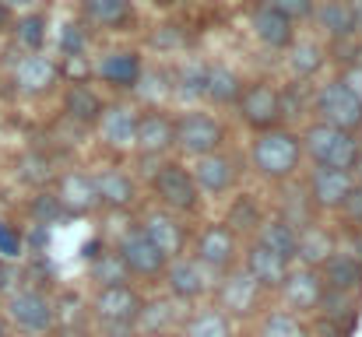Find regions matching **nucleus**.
I'll list each match as a JSON object with an SVG mask.
<instances>
[{"instance_id": "423d86ee", "label": "nucleus", "mask_w": 362, "mask_h": 337, "mask_svg": "<svg viewBox=\"0 0 362 337\" xmlns=\"http://www.w3.org/2000/svg\"><path fill=\"white\" fill-rule=\"evenodd\" d=\"M151 187H155L158 201L165 204V211H194L197 201H201V194L194 187V176L183 165H176V162H165L151 176Z\"/></svg>"}, {"instance_id": "a18cd8bd", "label": "nucleus", "mask_w": 362, "mask_h": 337, "mask_svg": "<svg viewBox=\"0 0 362 337\" xmlns=\"http://www.w3.org/2000/svg\"><path fill=\"white\" fill-rule=\"evenodd\" d=\"M341 215H345V222L349 225H359L362 228V183H356V187H352V194L345 197Z\"/></svg>"}, {"instance_id": "ea45409f", "label": "nucleus", "mask_w": 362, "mask_h": 337, "mask_svg": "<svg viewBox=\"0 0 362 337\" xmlns=\"http://www.w3.org/2000/svg\"><path fill=\"white\" fill-rule=\"evenodd\" d=\"M134 88H137V95L144 99V102H158V99H165L169 95V74H162V71H151V74H137V81H134Z\"/></svg>"}, {"instance_id": "8fccbe9b", "label": "nucleus", "mask_w": 362, "mask_h": 337, "mask_svg": "<svg viewBox=\"0 0 362 337\" xmlns=\"http://www.w3.org/2000/svg\"><path fill=\"white\" fill-rule=\"evenodd\" d=\"M7 25H11V7H7V4L0 0V32H4Z\"/></svg>"}, {"instance_id": "39448f33", "label": "nucleus", "mask_w": 362, "mask_h": 337, "mask_svg": "<svg viewBox=\"0 0 362 337\" xmlns=\"http://www.w3.org/2000/svg\"><path fill=\"white\" fill-rule=\"evenodd\" d=\"M7 320L18 331H25V334H46L53 327V320H57V309H53V302L42 292L21 288V292H14L7 299Z\"/></svg>"}, {"instance_id": "79ce46f5", "label": "nucleus", "mask_w": 362, "mask_h": 337, "mask_svg": "<svg viewBox=\"0 0 362 337\" xmlns=\"http://www.w3.org/2000/svg\"><path fill=\"white\" fill-rule=\"evenodd\" d=\"M18 176H21L25 183H46V179H49V158H42V155H25V158L18 162Z\"/></svg>"}, {"instance_id": "b1692460", "label": "nucleus", "mask_w": 362, "mask_h": 337, "mask_svg": "<svg viewBox=\"0 0 362 337\" xmlns=\"http://www.w3.org/2000/svg\"><path fill=\"white\" fill-rule=\"evenodd\" d=\"M253 32H257V39H260L264 46H271V49L292 46V35H296L292 18H285V14H278V11H271V7H257V11H253Z\"/></svg>"}, {"instance_id": "9b49d317", "label": "nucleus", "mask_w": 362, "mask_h": 337, "mask_svg": "<svg viewBox=\"0 0 362 337\" xmlns=\"http://www.w3.org/2000/svg\"><path fill=\"white\" fill-rule=\"evenodd\" d=\"M356 176L349 169H331V165H317L310 176V201L317 211H341L345 197L352 194Z\"/></svg>"}, {"instance_id": "7ed1b4c3", "label": "nucleus", "mask_w": 362, "mask_h": 337, "mask_svg": "<svg viewBox=\"0 0 362 337\" xmlns=\"http://www.w3.org/2000/svg\"><path fill=\"white\" fill-rule=\"evenodd\" d=\"M222 141H226V130H222V123H218L215 116H208V112H187V116H180V119L173 123V144H176L183 155H194V158L211 155V151L222 148Z\"/></svg>"}, {"instance_id": "58836bf2", "label": "nucleus", "mask_w": 362, "mask_h": 337, "mask_svg": "<svg viewBox=\"0 0 362 337\" xmlns=\"http://www.w3.org/2000/svg\"><path fill=\"white\" fill-rule=\"evenodd\" d=\"M14 32H18V42H21L25 49L35 53V49L46 42V18H42V14H25V18L18 21Z\"/></svg>"}, {"instance_id": "412c9836", "label": "nucleus", "mask_w": 362, "mask_h": 337, "mask_svg": "<svg viewBox=\"0 0 362 337\" xmlns=\"http://www.w3.org/2000/svg\"><path fill=\"white\" fill-rule=\"evenodd\" d=\"M246 274H250L260 288H278V285L285 281V274H288V260L253 239L250 249H246Z\"/></svg>"}, {"instance_id": "7c9ffc66", "label": "nucleus", "mask_w": 362, "mask_h": 337, "mask_svg": "<svg viewBox=\"0 0 362 337\" xmlns=\"http://www.w3.org/2000/svg\"><path fill=\"white\" fill-rule=\"evenodd\" d=\"M183 337H233V324L222 309H197L187 327H183Z\"/></svg>"}, {"instance_id": "49530a36", "label": "nucleus", "mask_w": 362, "mask_h": 337, "mask_svg": "<svg viewBox=\"0 0 362 337\" xmlns=\"http://www.w3.org/2000/svg\"><path fill=\"white\" fill-rule=\"evenodd\" d=\"M0 253L4 256H21V235L7 222H0Z\"/></svg>"}, {"instance_id": "864d4df0", "label": "nucleus", "mask_w": 362, "mask_h": 337, "mask_svg": "<svg viewBox=\"0 0 362 337\" xmlns=\"http://www.w3.org/2000/svg\"><path fill=\"white\" fill-rule=\"evenodd\" d=\"M7 7H25V4H32V0H4Z\"/></svg>"}, {"instance_id": "37998d69", "label": "nucleus", "mask_w": 362, "mask_h": 337, "mask_svg": "<svg viewBox=\"0 0 362 337\" xmlns=\"http://www.w3.org/2000/svg\"><path fill=\"white\" fill-rule=\"evenodd\" d=\"M85 32H81V25H64L60 28V49H64V57H81L85 53Z\"/></svg>"}, {"instance_id": "f704fd0d", "label": "nucleus", "mask_w": 362, "mask_h": 337, "mask_svg": "<svg viewBox=\"0 0 362 337\" xmlns=\"http://www.w3.org/2000/svg\"><path fill=\"white\" fill-rule=\"evenodd\" d=\"M144 334H165L173 324H176V309H173V302H141V313H137V320H134Z\"/></svg>"}, {"instance_id": "2eb2a0df", "label": "nucleus", "mask_w": 362, "mask_h": 337, "mask_svg": "<svg viewBox=\"0 0 362 337\" xmlns=\"http://www.w3.org/2000/svg\"><path fill=\"white\" fill-rule=\"evenodd\" d=\"M57 201L64 208V215H74V218H85L99 208V197H95V179L88 172H64L60 183H57Z\"/></svg>"}, {"instance_id": "6ab92c4d", "label": "nucleus", "mask_w": 362, "mask_h": 337, "mask_svg": "<svg viewBox=\"0 0 362 337\" xmlns=\"http://www.w3.org/2000/svg\"><path fill=\"white\" fill-rule=\"evenodd\" d=\"M141 232L148 235V242H151L165 260H173V256L183 253V225L176 222L169 211H148L144 222H141Z\"/></svg>"}, {"instance_id": "a878e982", "label": "nucleus", "mask_w": 362, "mask_h": 337, "mask_svg": "<svg viewBox=\"0 0 362 337\" xmlns=\"http://www.w3.org/2000/svg\"><path fill=\"white\" fill-rule=\"evenodd\" d=\"M243 81L240 74L226 64H211L208 74H204V99H211L215 106H233L240 99Z\"/></svg>"}, {"instance_id": "09e8293b", "label": "nucleus", "mask_w": 362, "mask_h": 337, "mask_svg": "<svg viewBox=\"0 0 362 337\" xmlns=\"http://www.w3.org/2000/svg\"><path fill=\"white\" fill-rule=\"evenodd\" d=\"M349 11H352V21H356V32L362 28V0H345Z\"/></svg>"}, {"instance_id": "dca6fc26", "label": "nucleus", "mask_w": 362, "mask_h": 337, "mask_svg": "<svg viewBox=\"0 0 362 337\" xmlns=\"http://www.w3.org/2000/svg\"><path fill=\"white\" fill-rule=\"evenodd\" d=\"M57 78H60V67L42 53H28L14 67V88L21 95H46L57 85Z\"/></svg>"}, {"instance_id": "5fc2aeb1", "label": "nucleus", "mask_w": 362, "mask_h": 337, "mask_svg": "<svg viewBox=\"0 0 362 337\" xmlns=\"http://www.w3.org/2000/svg\"><path fill=\"white\" fill-rule=\"evenodd\" d=\"M0 337H7V331H4V320H0Z\"/></svg>"}, {"instance_id": "bb28decb", "label": "nucleus", "mask_w": 362, "mask_h": 337, "mask_svg": "<svg viewBox=\"0 0 362 337\" xmlns=\"http://www.w3.org/2000/svg\"><path fill=\"white\" fill-rule=\"evenodd\" d=\"M257 242H264L267 249H274L278 256H285L288 264L296 260V242H299V228L285 222V218H264L257 228Z\"/></svg>"}, {"instance_id": "6e6552de", "label": "nucleus", "mask_w": 362, "mask_h": 337, "mask_svg": "<svg viewBox=\"0 0 362 337\" xmlns=\"http://www.w3.org/2000/svg\"><path fill=\"white\" fill-rule=\"evenodd\" d=\"M236 253H240V246H236V232L226 228V225H208V228L197 235V246H194V260H197L201 267H208L211 274H226V271H233Z\"/></svg>"}, {"instance_id": "9d476101", "label": "nucleus", "mask_w": 362, "mask_h": 337, "mask_svg": "<svg viewBox=\"0 0 362 337\" xmlns=\"http://www.w3.org/2000/svg\"><path fill=\"white\" fill-rule=\"evenodd\" d=\"M162 274H165V285H169L173 299H180V302H197L211 288V271L201 267L197 260H187V256H173Z\"/></svg>"}, {"instance_id": "6e6d98bb", "label": "nucleus", "mask_w": 362, "mask_h": 337, "mask_svg": "<svg viewBox=\"0 0 362 337\" xmlns=\"http://www.w3.org/2000/svg\"><path fill=\"white\" fill-rule=\"evenodd\" d=\"M155 4H173V0H155Z\"/></svg>"}, {"instance_id": "1a4fd4ad", "label": "nucleus", "mask_w": 362, "mask_h": 337, "mask_svg": "<svg viewBox=\"0 0 362 337\" xmlns=\"http://www.w3.org/2000/svg\"><path fill=\"white\" fill-rule=\"evenodd\" d=\"M117 256L127 264V271L137 274V278H158V274L165 271V264H169V260L148 242V235H144L141 228H123L120 239H117Z\"/></svg>"}, {"instance_id": "4be33fe9", "label": "nucleus", "mask_w": 362, "mask_h": 337, "mask_svg": "<svg viewBox=\"0 0 362 337\" xmlns=\"http://www.w3.org/2000/svg\"><path fill=\"white\" fill-rule=\"evenodd\" d=\"M134 148H141V155H148V158L165 155V151L173 148V119H169L165 112H158V110L155 112H141Z\"/></svg>"}, {"instance_id": "5701e85b", "label": "nucleus", "mask_w": 362, "mask_h": 337, "mask_svg": "<svg viewBox=\"0 0 362 337\" xmlns=\"http://www.w3.org/2000/svg\"><path fill=\"white\" fill-rule=\"evenodd\" d=\"M92 179H95V197H99L103 208L123 211V208H130L134 197H137V187H134V179H130L123 169H103V172L92 176Z\"/></svg>"}, {"instance_id": "f3484780", "label": "nucleus", "mask_w": 362, "mask_h": 337, "mask_svg": "<svg viewBox=\"0 0 362 337\" xmlns=\"http://www.w3.org/2000/svg\"><path fill=\"white\" fill-rule=\"evenodd\" d=\"M190 176H194L197 194H208V197H218V194L233 190V183H236L233 158H226V155H218V151L201 155V158H197V165L190 169Z\"/></svg>"}, {"instance_id": "a211bd4d", "label": "nucleus", "mask_w": 362, "mask_h": 337, "mask_svg": "<svg viewBox=\"0 0 362 337\" xmlns=\"http://www.w3.org/2000/svg\"><path fill=\"white\" fill-rule=\"evenodd\" d=\"M278 288L285 292V302L292 309H299V313L317 309L320 306V295H324V281H320V271L317 267H299V271L288 267V274H285V281Z\"/></svg>"}, {"instance_id": "cd10ccee", "label": "nucleus", "mask_w": 362, "mask_h": 337, "mask_svg": "<svg viewBox=\"0 0 362 337\" xmlns=\"http://www.w3.org/2000/svg\"><path fill=\"white\" fill-rule=\"evenodd\" d=\"M334 253V246H331V235L320 228V225H306V228H299V242H296V256L303 260V267H320L327 256Z\"/></svg>"}, {"instance_id": "c03bdc74", "label": "nucleus", "mask_w": 362, "mask_h": 337, "mask_svg": "<svg viewBox=\"0 0 362 337\" xmlns=\"http://www.w3.org/2000/svg\"><path fill=\"white\" fill-rule=\"evenodd\" d=\"M264 7H271L285 18H310L313 14V0H264Z\"/></svg>"}, {"instance_id": "0eeeda50", "label": "nucleus", "mask_w": 362, "mask_h": 337, "mask_svg": "<svg viewBox=\"0 0 362 337\" xmlns=\"http://www.w3.org/2000/svg\"><path fill=\"white\" fill-rule=\"evenodd\" d=\"M99 324L123 331V327H134L137 313H141V295L130 288V285H106L95 292V302H92Z\"/></svg>"}, {"instance_id": "c85d7f7f", "label": "nucleus", "mask_w": 362, "mask_h": 337, "mask_svg": "<svg viewBox=\"0 0 362 337\" xmlns=\"http://www.w3.org/2000/svg\"><path fill=\"white\" fill-rule=\"evenodd\" d=\"M64 110H67L71 119H78V123H95L99 112H103V99H99L85 81H74V85L67 88V95H64Z\"/></svg>"}, {"instance_id": "20e7f679", "label": "nucleus", "mask_w": 362, "mask_h": 337, "mask_svg": "<svg viewBox=\"0 0 362 337\" xmlns=\"http://www.w3.org/2000/svg\"><path fill=\"white\" fill-rule=\"evenodd\" d=\"M313 112L320 116V123L341 126V130H362V102L345 88V81H327L317 88L313 95Z\"/></svg>"}, {"instance_id": "f257e3e1", "label": "nucleus", "mask_w": 362, "mask_h": 337, "mask_svg": "<svg viewBox=\"0 0 362 337\" xmlns=\"http://www.w3.org/2000/svg\"><path fill=\"white\" fill-rule=\"evenodd\" d=\"M299 155H303L299 137L288 134V130H278V126L260 130L257 141H253V151H250L253 169H257L264 179H271V183L292 179L296 169H299Z\"/></svg>"}, {"instance_id": "2f4dec72", "label": "nucleus", "mask_w": 362, "mask_h": 337, "mask_svg": "<svg viewBox=\"0 0 362 337\" xmlns=\"http://www.w3.org/2000/svg\"><path fill=\"white\" fill-rule=\"evenodd\" d=\"M88 274H92V281H95L99 288H106V285H127V281H130V271H127V264L117 256V249L92 256V260H88Z\"/></svg>"}, {"instance_id": "c9c22d12", "label": "nucleus", "mask_w": 362, "mask_h": 337, "mask_svg": "<svg viewBox=\"0 0 362 337\" xmlns=\"http://www.w3.org/2000/svg\"><path fill=\"white\" fill-rule=\"evenodd\" d=\"M260 222H264L260 204H257L253 197H236L222 225H226V228H233V232L240 235V232H257V228H260Z\"/></svg>"}, {"instance_id": "aec40b11", "label": "nucleus", "mask_w": 362, "mask_h": 337, "mask_svg": "<svg viewBox=\"0 0 362 337\" xmlns=\"http://www.w3.org/2000/svg\"><path fill=\"white\" fill-rule=\"evenodd\" d=\"M317 271H320L324 288H331V292H349V295H356V288H362V260L352 256V253H338V249H334Z\"/></svg>"}, {"instance_id": "a19ab883", "label": "nucleus", "mask_w": 362, "mask_h": 337, "mask_svg": "<svg viewBox=\"0 0 362 337\" xmlns=\"http://www.w3.org/2000/svg\"><path fill=\"white\" fill-rule=\"evenodd\" d=\"M28 211H32V218L35 225H57L64 218V208H60V201H57V194H39V197H32V204H28Z\"/></svg>"}, {"instance_id": "c756f323", "label": "nucleus", "mask_w": 362, "mask_h": 337, "mask_svg": "<svg viewBox=\"0 0 362 337\" xmlns=\"http://www.w3.org/2000/svg\"><path fill=\"white\" fill-rule=\"evenodd\" d=\"M313 14H317V21L324 25V32L334 35V39H345V35L356 32V21H352V11H349L345 0H324L320 7L313 4Z\"/></svg>"}, {"instance_id": "e433bc0d", "label": "nucleus", "mask_w": 362, "mask_h": 337, "mask_svg": "<svg viewBox=\"0 0 362 337\" xmlns=\"http://www.w3.org/2000/svg\"><path fill=\"white\" fill-rule=\"evenodd\" d=\"M288 67H292V74L303 81V78H313L320 67H324V49L320 46H313V42H299L296 49H292V57H288Z\"/></svg>"}, {"instance_id": "f03ea898", "label": "nucleus", "mask_w": 362, "mask_h": 337, "mask_svg": "<svg viewBox=\"0 0 362 337\" xmlns=\"http://www.w3.org/2000/svg\"><path fill=\"white\" fill-rule=\"evenodd\" d=\"M313 165H331V169H349L356 165V158L362 155V141L352 130H341V126H331V123H313L299 144Z\"/></svg>"}, {"instance_id": "473e14b6", "label": "nucleus", "mask_w": 362, "mask_h": 337, "mask_svg": "<svg viewBox=\"0 0 362 337\" xmlns=\"http://www.w3.org/2000/svg\"><path fill=\"white\" fill-rule=\"evenodd\" d=\"M204 74H208V64H201V60H187V64L180 67L176 81H173V92H176L183 102H197V99H204Z\"/></svg>"}, {"instance_id": "4468645a", "label": "nucleus", "mask_w": 362, "mask_h": 337, "mask_svg": "<svg viewBox=\"0 0 362 337\" xmlns=\"http://www.w3.org/2000/svg\"><path fill=\"white\" fill-rule=\"evenodd\" d=\"M137 119L141 112L127 102H113V106H103L99 112V130H103V141L117 151H130L134 141H137Z\"/></svg>"}, {"instance_id": "ddd939ff", "label": "nucleus", "mask_w": 362, "mask_h": 337, "mask_svg": "<svg viewBox=\"0 0 362 337\" xmlns=\"http://www.w3.org/2000/svg\"><path fill=\"white\" fill-rule=\"evenodd\" d=\"M260 292H264V288H260L246 271H233V274H226V281L218 285V309H222L226 317H246V313L257 309Z\"/></svg>"}, {"instance_id": "393cba45", "label": "nucleus", "mask_w": 362, "mask_h": 337, "mask_svg": "<svg viewBox=\"0 0 362 337\" xmlns=\"http://www.w3.org/2000/svg\"><path fill=\"white\" fill-rule=\"evenodd\" d=\"M95 74L113 85V88H134L137 74H141V57L130 53V49H120V53H106L99 64H95Z\"/></svg>"}, {"instance_id": "f8f14e48", "label": "nucleus", "mask_w": 362, "mask_h": 337, "mask_svg": "<svg viewBox=\"0 0 362 337\" xmlns=\"http://www.w3.org/2000/svg\"><path fill=\"white\" fill-rule=\"evenodd\" d=\"M240 116L257 126V130H271L278 119H281V110H278V88H271L267 81H257L250 88L240 92Z\"/></svg>"}, {"instance_id": "72a5a7b5", "label": "nucleus", "mask_w": 362, "mask_h": 337, "mask_svg": "<svg viewBox=\"0 0 362 337\" xmlns=\"http://www.w3.org/2000/svg\"><path fill=\"white\" fill-rule=\"evenodd\" d=\"M85 11L95 25H106V28H120L134 18L130 0H85Z\"/></svg>"}, {"instance_id": "3c124183", "label": "nucleus", "mask_w": 362, "mask_h": 337, "mask_svg": "<svg viewBox=\"0 0 362 337\" xmlns=\"http://www.w3.org/2000/svg\"><path fill=\"white\" fill-rule=\"evenodd\" d=\"M352 176H356V183H362V155L356 158V165H352Z\"/></svg>"}, {"instance_id": "4c0bfd02", "label": "nucleus", "mask_w": 362, "mask_h": 337, "mask_svg": "<svg viewBox=\"0 0 362 337\" xmlns=\"http://www.w3.org/2000/svg\"><path fill=\"white\" fill-rule=\"evenodd\" d=\"M260 337H310L306 324L292 313H271L260 327Z\"/></svg>"}, {"instance_id": "603ef678", "label": "nucleus", "mask_w": 362, "mask_h": 337, "mask_svg": "<svg viewBox=\"0 0 362 337\" xmlns=\"http://www.w3.org/2000/svg\"><path fill=\"white\" fill-rule=\"evenodd\" d=\"M7 288V267H4V260H0V292Z\"/></svg>"}, {"instance_id": "de8ad7c7", "label": "nucleus", "mask_w": 362, "mask_h": 337, "mask_svg": "<svg viewBox=\"0 0 362 337\" xmlns=\"http://www.w3.org/2000/svg\"><path fill=\"white\" fill-rule=\"evenodd\" d=\"M341 81H345V88H349V92L362 102V64H352V67H349V74H345Z\"/></svg>"}]
</instances>
